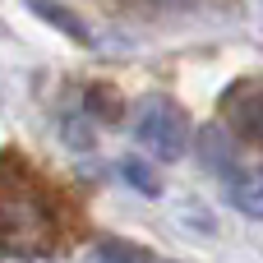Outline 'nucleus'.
Returning <instances> with one entry per match:
<instances>
[{
    "label": "nucleus",
    "mask_w": 263,
    "mask_h": 263,
    "mask_svg": "<svg viewBox=\"0 0 263 263\" xmlns=\"http://www.w3.org/2000/svg\"><path fill=\"white\" fill-rule=\"evenodd\" d=\"M134 134H139V143H143L153 157H162V162H176V157L190 148V120H185V111H180L176 102H166V97L139 102V111H134Z\"/></svg>",
    "instance_id": "nucleus-2"
},
{
    "label": "nucleus",
    "mask_w": 263,
    "mask_h": 263,
    "mask_svg": "<svg viewBox=\"0 0 263 263\" xmlns=\"http://www.w3.org/2000/svg\"><path fill=\"white\" fill-rule=\"evenodd\" d=\"M55 203L28 171H0V250L9 259H42L55 250Z\"/></svg>",
    "instance_id": "nucleus-1"
},
{
    "label": "nucleus",
    "mask_w": 263,
    "mask_h": 263,
    "mask_svg": "<svg viewBox=\"0 0 263 263\" xmlns=\"http://www.w3.org/2000/svg\"><path fill=\"white\" fill-rule=\"evenodd\" d=\"M227 199H231L245 217H259V222H263V166H259V171L236 176V180L227 185Z\"/></svg>",
    "instance_id": "nucleus-4"
},
{
    "label": "nucleus",
    "mask_w": 263,
    "mask_h": 263,
    "mask_svg": "<svg viewBox=\"0 0 263 263\" xmlns=\"http://www.w3.org/2000/svg\"><path fill=\"white\" fill-rule=\"evenodd\" d=\"M222 111H227V120H231L236 134L263 143V79H240V83H231L227 97H222Z\"/></svg>",
    "instance_id": "nucleus-3"
},
{
    "label": "nucleus",
    "mask_w": 263,
    "mask_h": 263,
    "mask_svg": "<svg viewBox=\"0 0 263 263\" xmlns=\"http://www.w3.org/2000/svg\"><path fill=\"white\" fill-rule=\"evenodd\" d=\"M120 171H125V180H134L143 194H157V176H148V166H143V162H125Z\"/></svg>",
    "instance_id": "nucleus-7"
},
{
    "label": "nucleus",
    "mask_w": 263,
    "mask_h": 263,
    "mask_svg": "<svg viewBox=\"0 0 263 263\" xmlns=\"http://www.w3.org/2000/svg\"><path fill=\"white\" fill-rule=\"evenodd\" d=\"M88 263H143V250L134 245H120V240H97Z\"/></svg>",
    "instance_id": "nucleus-6"
},
{
    "label": "nucleus",
    "mask_w": 263,
    "mask_h": 263,
    "mask_svg": "<svg viewBox=\"0 0 263 263\" xmlns=\"http://www.w3.org/2000/svg\"><path fill=\"white\" fill-rule=\"evenodd\" d=\"M28 9H32V14H42V18L51 23V28H60V32L69 37V42L88 46V28H83V23H79V18L69 14V9H60V5H51V0H28Z\"/></svg>",
    "instance_id": "nucleus-5"
},
{
    "label": "nucleus",
    "mask_w": 263,
    "mask_h": 263,
    "mask_svg": "<svg viewBox=\"0 0 263 263\" xmlns=\"http://www.w3.org/2000/svg\"><path fill=\"white\" fill-rule=\"evenodd\" d=\"M88 102H97L106 120H116V116H120V102H116V92H111V88H88Z\"/></svg>",
    "instance_id": "nucleus-8"
}]
</instances>
